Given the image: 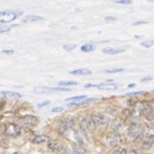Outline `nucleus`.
I'll return each instance as SVG.
<instances>
[{
  "label": "nucleus",
  "mask_w": 154,
  "mask_h": 154,
  "mask_svg": "<svg viewBox=\"0 0 154 154\" xmlns=\"http://www.w3.org/2000/svg\"><path fill=\"white\" fill-rule=\"evenodd\" d=\"M5 134L10 138H15L21 134V127L18 124H7L5 128Z\"/></svg>",
  "instance_id": "5"
},
{
  "label": "nucleus",
  "mask_w": 154,
  "mask_h": 154,
  "mask_svg": "<svg viewBox=\"0 0 154 154\" xmlns=\"http://www.w3.org/2000/svg\"><path fill=\"white\" fill-rule=\"evenodd\" d=\"M74 48H75V45H73V44H71V45H65V46H63V49H65V51H73Z\"/></svg>",
  "instance_id": "27"
},
{
  "label": "nucleus",
  "mask_w": 154,
  "mask_h": 154,
  "mask_svg": "<svg viewBox=\"0 0 154 154\" xmlns=\"http://www.w3.org/2000/svg\"><path fill=\"white\" fill-rule=\"evenodd\" d=\"M48 141H49V137L46 136V134H37V136H35L34 138L31 139V142L36 143V144H38V143L48 142Z\"/></svg>",
  "instance_id": "12"
},
{
  "label": "nucleus",
  "mask_w": 154,
  "mask_h": 154,
  "mask_svg": "<svg viewBox=\"0 0 154 154\" xmlns=\"http://www.w3.org/2000/svg\"><path fill=\"white\" fill-rule=\"evenodd\" d=\"M95 127H96V125L93 122L91 116H85V117H83V118L81 119L80 129L83 132H85L86 134L93 132V131L95 130Z\"/></svg>",
  "instance_id": "1"
},
{
  "label": "nucleus",
  "mask_w": 154,
  "mask_h": 154,
  "mask_svg": "<svg viewBox=\"0 0 154 154\" xmlns=\"http://www.w3.org/2000/svg\"><path fill=\"white\" fill-rule=\"evenodd\" d=\"M57 91H71L68 88H47V86H36L34 89V92L37 94H45V93H51V92H57Z\"/></svg>",
  "instance_id": "7"
},
{
  "label": "nucleus",
  "mask_w": 154,
  "mask_h": 154,
  "mask_svg": "<svg viewBox=\"0 0 154 154\" xmlns=\"http://www.w3.org/2000/svg\"><path fill=\"white\" fill-rule=\"evenodd\" d=\"M91 118H92L93 122H94L96 126H102V125L107 124V122H108V117H107L105 114L100 113V112H94V113H92Z\"/></svg>",
  "instance_id": "8"
},
{
  "label": "nucleus",
  "mask_w": 154,
  "mask_h": 154,
  "mask_svg": "<svg viewBox=\"0 0 154 154\" xmlns=\"http://www.w3.org/2000/svg\"><path fill=\"white\" fill-rule=\"evenodd\" d=\"M125 51L122 48H113V47H106L103 49L104 54H107V55H116V54H120Z\"/></svg>",
  "instance_id": "16"
},
{
  "label": "nucleus",
  "mask_w": 154,
  "mask_h": 154,
  "mask_svg": "<svg viewBox=\"0 0 154 154\" xmlns=\"http://www.w3.org/2000/svg\"><path fill=\"white\" fill-rule=\"evenodd\" d=\"M94 86L100 90H107V91H112V90L117 89V85L113 82V80H107L104 83H101V84H97V85Z\"/></svg>",
  "instance_id": "9"
},
{
  "label": "nucleus",
  "mask_w": 154,
  "mask_h": 154,
  "mask_svg": "<svg viewBox=\"0 0 154 154\" xmlns=\"http://www.w3.org/2000/svg\"><path fill=\"white\" fill-rule=\"evenodd\" d=\"M2 53L6 55H12V54H14V51L13 49H5V51H2Z\"/></svg>",
  "instance_id": "31"
},
{
  "label": "nucleus",
  "mask_w": 154,
  "mask_h": 154,
  "mask_svg": "<svg viewBox=\"0 0 154 154\" xmlns=\"http://www.w3.org/2000/svg\"><path fill=\"white\" fill-rule=\"evenodd\" d=\"M13 154H21V153H19V152H15V153H13Z\"/></svg>",
  "instance_id": "38"
},
{
  "label": "nucleus",
  "mask_w": 154,
  "mask_h": 154,
  "mask_svg": "<svg viewBox=\"0 0 154 154\" xmlns=\"http://www.w3.org/2000/svg\"><path fill=\"white\" fill-rule=\"evenodd\" d=\"M2 94L5 95V96H7V97L9 98H20L21 97V94L20 93H17V92H10V91H8V92H2Z\"/></svg>",
  "instance_id": "19"
},
{
  "label": "nucleus",
  "mask_w": 154,
  "mask_h": 154,
  "mask_svg": "<svg viewBox=\"0 0 154 154\" xmlns=\"http://www.w3.org/2000/svg\"><path fill=\"white\" fill-rule=\"evenodd\" d=\"M71 150L73 154H84L86 152L85 149L83 148L82 144H80V143H72Z\"/></svg>",
  "instance_id": "13"
},
{
  "label": "nucleus",
  "mask_w": 154,
  "mask_h": 154,
  "mask_svg": "<svg viewBox=\"0 0 154 154\" xmlns=\"http://www.w3.org/2000/svg\"><path fill=\"white\" fill-rule=\"evenodd\" d=\"M22 14V11H12V10H8V11H1L0 12V23H8L11 22L14 19H17L19 15Z\"/></svg>",
  "instance_id": "2"
},
{
  "label": "nucleus",
  "mask_w": 154,
  "mask_h": 154,
  "mask_svg": "<svg viewBox=\"0 0 154 154\" xmlns=\"http://www.w3.org/2000/svg\"><path fill=\"white\" fill-rule=\"evenodd\" d=\"M142 91H139V92H131V93H128V96H134V95H138V94H142Z\"/></svg>",
  "instance_id": "33"
},
{
  "label": "nucleus",
  "mask_w": 154,
  "mask_h": 154,
  "mask_svg": "<svg viewBox=\"0 0 154 154\" xmlns=\"http://www.w3.org/2000/svg\"><path fill=\"white\" fill-rule=\"evenodd\" d=\"M149 1H152V0H149Z\"/></svg>",
  "instance_id": "40"
},
{
  "label": "nucleus",
  "mask_w": 154,
  "mask_h": 154,
  "mask_svg": "<svg viewBox=\"0 0 154 154\" xmlns=\"http://www.w3.org/2000/svg\"><path fill=\"white\" fill-rule=\"evenodd\" d=\"M127 150L124 148H118V146H116V149L114 150L113 154H127Z\"/></svg>",
  "instance_id": "26"
},
{
  "label": "nucleus",
  "mask_w": 154,
  "mask_h": 154,
  "mask_svg": "<svg viewBox=\"0 0 154 154\" xmlns=\"http://www.w3.org/2000/svg\"><path fill=\"white\" fill-rule=\"evenodd\" d=\"M152 79L153 78L151 77V75H148V77H144L141 79V82H149V81H152Z\"/></svg>",
  "instance_id": "30"
},
{
  "label": "nucleus",
  "mask_w": 154,
  "mask_h": 154,
  "mask_svg": "<svg viewBox=\"0 0 154 154\" xmlns=\"http://www.w3.org/2000/svg\"><path fill=\"white\" fill-rule=\"evenodd\" d=\"M124 69L122 68H114V69H107L105 70V73H118V72H122Z\"/></svg>",
  "instance_id": "23"
},
{
  "label": "nucleus",
  "mask_w": 154,
  "mask_h": 154,
  "mask_svg": "<svg viewBox=\"0 0 154 154\" xmlns=\"http://www.w3.org/2000/svg\"><path fill=\"white\" fill-rule=\"evenodd\" d=\"M60 154H73L72 152H69V151H62Z\"/></svg>",
  "instance_id": "36"
},
{
  "label": "nucleus",
  "mask_w": 154,
  "mask_h": 154,
  "mask_svg": "<svg viewBox=\"0 0 154 154\" xmlns=\"http://www.w3.org/2000/svg\"><path fill=\"white\" fill-rule=\"evenodd\" d=\"M153 141H154V134H153Z\"/></svg>",
  "instance_id": "39"
},
{
  "label": "nucleus",
  "mask_w": 154,
  "mask_h": 154,
  "mask_svg": "<svg viewBox=\"0 0 154 154\" xmlns=\"http://www.w3.org/2000/svg\"><path fill=\"white\" fill-rule=\"evenodd\" d=\"M86 96L85 95H78V96H72V97L67 98L66 101L67 102H72V101H82V100H85Z\"/></svg>",
  "instance_id": "20"
},
{
  "label": "nucleus",
  "mask_w": 154,
  "mask_h": 154,
  "mask_svg": "<svg viewBox=\"0 0 154 154\" xmlns=\"http://www.w3.org/2000/svg\"><path fill=\"white\" fill-rule=\"evenodd\" d=\"M42 20H43V18H42V17L30 14V15L24 17V18L22 19V22H23V23H29V22H38V21H42Z\"/></svg>",
  "instance_id": "15"
},
{
  "label": "nucleus",
  "mask_w": 154,
  "mask_h": 154,
  "mask_svg": "<svg viewBox=\"0 0 154 154\" xmlns=\"http://www.w3.org/2000/svg\"><path fill=\"white\" fill-rule=\"evenodd\" d=\"M105 20H106V21H115L116 18H114V17H106V18H105Z\"/></svg>",
  "instance_id": "35"
},
{
  "label": "nucleus",
  "mask_w": 154,
  "mask_h": 154,
  "mask_svg": "<svg viewBox=\"0 0 154 154\" xmlns=\"http://www.w3.org/2000/svg\"><path fill=\"white\" fill-rule=\"evenodd\" d=\"M143 115L145 116V118L149 120H152L154 117V110L151 106H146L143 108Z\"/></svg>",
  "instance_id": "17"
},
{
  "label": "nucleus",
  "mask_w": 154,
  "mask_h": 154,
  "mask_svg": "<svg viewBox=\"0 0 154 154\" xmlns=\"http://www.w3.org/2000/svg\"><path fill=\"white\" fill-rule=\"evenodd\" d=\"M105 142L110 148H116L119 143L122 142V138L118 134V132H112V134H107L105 138Z\"/></svg>",
  "instance_id": "6"
},
{
  "label": "nucleus",
  "mask_w": 154,
  "mask_h": 154,
  "mask_svg": "<svg viewBox=\"0 0 154 154\" xmlns=\"http://www.w3.org/2000/svg\"><path fill=\"white\" fill-rule=\"evenodd\" d=\"M94 49H95V45L92 44V43H86V44H84L81 47V51L83 53H90V51H93Z\"/></svg>",
  "instance_id": "18"
},
{
  "label": "nucleus",
  "mask_w": 154,
  "mask_h": 154,
  "mask_svg": "<svg viewBox=\"0 0 154 154\" xmlns=\"http://www.w3.org/2000/svg\"><path fill=\"white\" fill-rule=\"evenodd\" d=\"M141 45H142L143 47L145 48H150L151 46H153L154 45V41H152V39H148V41H144L141 43Z\"/></svg>",
  "instance_id": "25"
},
{
  "label": "nucleus",
  "mask_w": 154,
  "mask_h": 154,
  "mask_svg": "<svg viewBox=\"0 0 154 154\" xmlns=\"http://www.w3.org/2000/svg\"><path fill=\"white\" fill-rule=\"evenodd\" d=\"M122 122H118V120H117V122H114V125H113V126H112V129H113L114 132H118L119 129H120V128H122Z\"/></svg>",
  "instance_id": "22"
},
{
  "label": "nucleus",
  "mask_w": 154,
  "mask_h": 154,
  "mask_svg": "<svg viewBox=\"0 0 154 154\" xmlns=\"http://www.w3.org/2000/svg\"><path fill=\"white\" fill-rule=\"evenodd\" d=\"M62 110H63V107H55V108H53V109H51V112H53V113H60V112H62Z\"/></svg>",
  "instance_id": "29"
},
{
  "label": "nucleus",
  "mask_w": 154,
  "mask_h": 154,
  "mask_svg": "<svg viewBox=\"0 0 154 154\" xmlns=\"http://www.w3.org/2000/svg\"><path fill=\"white\" fill-rule=\"evenodd\" d=\"M78 83L75 81H60L59 86H70V85H77Z\"/></svg>",
  "instance_id": "21"
},
{
  "label": "nucleus",
  "mask_w": 154,
  "mask_h": 154,
  "mask_svg": "<svg viewBox=\"0 0 154 154\" xmlns=\"http://www.w3.org/2000/svg\"><path fill=\"white\" fill-rule=\"evenodd\" d=\"M148 22L146 21H138V22H134V25H139V24H146Z\"/></svg>",
  "instance_id": "34"
},
{
  "label": "nucleus",
  "mask_w": 154,
  "mask_h": 154,
  "mask_svg": "<svg viewBox=\"0 0 154 154\" xmlns=\"http://www.w3.org/2000/svg\"><path fill=\"white\" fill-rule=\"evenodd\" d=\"M48 149H49L51 152H58L62 149V144L57 140L48 141Z\"/></svg>",
  "instance_id": "11"
},
{
  "label": "nucleus",
  "mask_w": 154,
  "mask_h": 154,
  "mask_svg": "<svg viewBox=\"0 0 154 154\" xmlns=\"http://www.w3.org/2000/svg\"><path fill=\"white\" fill-rule=\"evenodd\" d=\"M91 73H92V72H91V70H89V69H85V68L75 69V70H72V71H70V74H72V75H90Z\"/></svg>",
  "instance_id": "14"
},
{
  "label": "nucleus",
  "mask_w": 154,
  "mask_h": 154,
  "mask_svg": "<svg viewBox=\"0 0 154 154\" xmlns=\"http://www.w3.org/2000/svg\"><path fill=\"white\" fill-rule=\"evenodd\" d=\"M116 3H120V5H130L132 1L131 0H116Z\"/></svg>",
  "instance_id": "28"
},
{
  "label": "nucleus",
  "mask_w": 154,
  "mask_h": 154,
  "mask_svg": "<svg viewBox=\"0 0 154 154\" xmlns=\"http://www.w3.org/2000/svg\"><path fill=\"white\" fill-rule=\"evenodd\" d=\"M38 122V119L36 118L35 116H32V115H26L20 118L18 120V125L20 127H23V128H31V127H34L36 126Z\"/></svg>",
  "instance_id": "3"
},
{
  "label": "nucleus",
  "mask_w": 154,
  "mask_h": 154,
  "mask_svg": "<svg viewBox=\"0 0 154 154\" xmlns=\"http://www.w3.org/2000/svg\"><path fill=\"white\" fill-rule=\"evenodd\" d=\"M140 137H142V146L145 149L150 148L153 144V136H150V134H142Z\"/></svg>",
  "instance_id": "10"
},
{
  "label": "nucleus",
  "mask_w": 154,
  "mask_h": 154,
  "mask_svg": "<svg viewBox=\"0 0 154 154\" xmlns=\"http://www.w3.org/2000/svg\"><path fill=\"white\" fill-rule=\"evenodd\" d=\"M47 105H49V102L46 101V102H43V103H39L38 105H37V107H38V108H42V107L47 106Z\"/></svg>",
  "instance_id": "32"
},
{
  "label": "nucleus",
  "mask_w": 154,
  "mask_h": 154,
  "mask_svg": "<svg viewBox=\"0 0 154 154\" xmlns=\"http://www.w3.org/2000/svg\"><path fill=\"white\" fill-rule=\"evenodd\" d=\"M143 134V127L138 122H134L129 126L128 129V136L130 137L131 139H137L139 138L141 134Z\"/></svg>",
  "instance_id": "4"
},
{
  "label": "nucleus",
  "mask_w": 154,
  "mask_h": 154,
  "mask_svg": "<svg viewBox=\"0 0 154 154\" xmlns=\"http://www.w3.org/2000/svg\"><path fill=\"white\" fill-rule=\"evenodd\" d=\"M15 24H13V25H11V26H6V25H0V34L1 33H6V32H9L10 30H11L12 27H14Z\"/></svg>",
  "instance_id": "24"
},
{
  "label": "nucleus",
  "mask_w": 154,
  "mask_h": 154,
  "mask_svg": "<svg viewBox=\"0 0 154 154\" xmlns=\"http://www.w3.org/2000/svg\"><path fill=\"white\" fill-rule=\"evenodd\" d=\"M134 86H136V84H134V83H131V84L128 85V88H134Z\"/></svg>",
  "instance_id": "37"
}]
</instances>
